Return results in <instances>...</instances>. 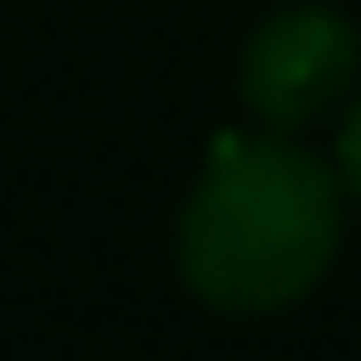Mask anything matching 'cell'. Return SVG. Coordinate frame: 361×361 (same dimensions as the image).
I'll return each mask as SVG.
<instances>
[{
  "label": "cell",
  "instance_id": "6da1fadb",
  "mask_svg": "<svg viewBox=\"0 0 361 361\" xmlns=\"http://www.w3.org/2000/svg\"><path fill=\"white\" fill-rule=\"evenodd\" d=\"M347 185L333 156L283 128L227 135L177 199L170 262L213 319L298 312L347 248Z\"/></svg>",
  "mask_w": 361,
  "mask_h": 361
},
{
  "label": "cell",
  "instance_id": "7a4b0ae2",
  "mask_svg": "<svg viewBox=\"0 0 361 361\" xmlns=\"http://www.w3.org/2000/svg\"><path fill=\"white\" fill-rule=\"evenodd\" d=\"M361 85V22L333 0H283L269 8L241 57H234V92L255 128L305 135L333 121Z\"/></svg>",
  "mask_w": 361,
  "mask_h": 361
},
{
  "label": "cell",
  "instance_id": "3957f363",
  "mask_svg": "<svg viewBox=\"0 0 361 361\" xmlns=\"http://www.w3.org/2000/svg\"><path fill=\"white\" fill-rule=\"evenodd\" d=\"M333 170H340V185H347V199L361 206V85H354V99L333 114Z\"/></svg>",
  "mask_w": 361,
  "mask_h": 361
}]
</instances>
